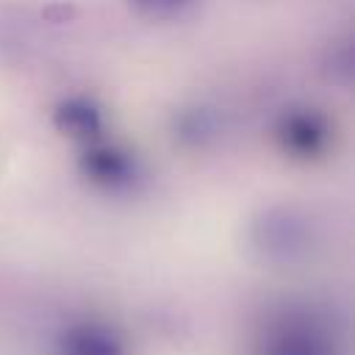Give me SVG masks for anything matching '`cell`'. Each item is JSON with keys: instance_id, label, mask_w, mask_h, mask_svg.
I'll use <instances>...</instances> for the list:
<instances>
[{"instance_id": "1", "label": "cell", "mask_w": 355, "mask_h": 355, "mask_svg": "<svg viewBox=\"0 0 355 355\" xmlns=\"http://www.w3.org/2000/svg\"><path fill=\"white\" fill-rule=\"evenodd\" d=\"M255 355H338V341L316 308L286 305L263 322Z\"/></svg>"}, {"instance_id": "2", "label": "cell", "mask_w": 355, "mask_h": 355, "mask_svg": "<svg viewBox=\"0 0 355 355\" xmlns=\"http://www.w3.org/2000/svg\"><path fill=\"white\" fill-rule=\"evenodd\" d=\"M275 139L283 153L300 161H311L322 155L330 144L327 116L313 108H288L275 122Z\"/></svg>"}, {"instance_id": "3", "label": "cell", "mask_w": 355, "mask_h": 355, "mask_svg": "<svg viewBox=\"0 0 355 355\" xmlns=\"http://www.w3.org/2000/svg\"><path fill=\"white\" fill-rule=\"evenodd\" d=\"M78 166H80V175L89 183H94L105 191H125L139 178L136 158L128 150L116 147V144H105L103 139H97L92 144H83Z\"/></svg>"}, {"instance_id": "4", "label": "cell", "mask_w": 355, "mask_h": 355, "mask_svg": "<svg viewBox=\"0 0 355 355\" xmlns=\"http://www.w3.org/2000/svg\"><path fill=\"white\" fill-rule=\"evenodd\" d=\"M58 355H128L125 336L103 319H75L55 336Z\"/></svg>"}, {"instance_id": "5", "label": "cell", "mask_w": 355, "mask_h": 355, "mask_svg": "<svg viewBox=\"0 0 355 355\" xmlns=\"http://www.w3.org/2000/svg\"><path fill=\"white\" fill-rule=\"evenodd\" d=\"M53 125L67 139H75L80 144H92L103 139V111L100 105L86 94L64 97L53 111Z\"/></svg>"}, {"instance_id": "6", "label": "cell", "mask_w": 355, "mask_h": 355, "mask_svg": "<svg viewBox=\"0 0 355 355\" xmlns=\"http://www.w3.org/2000/svg\"><path fill=\"white\" fill-rule=\"evenodd\" d=\"M258 244L275 258H291L305 247V227L286 214L277 219H266L258 230Z\"/></svg>"}, {"instance_id": "7", "label": "cell", "mask_w": 355, "mask_h": 355, "mask_svg": "<svg viewBox=\"0 0 355 355\" xmlns=\"http://www.w3.org/2000/svg\"><path fill=\"white\" fill-rule=\"evenodd\" d=\"M136 14L150 19H172L180 17L186 8H191L197 0H125Z\"/></svg>"}, {"instance_id": "8", "label": "cell", "mask_w": 355, "mask_h": 355, "mask_svg": "<svg viewBox=\"0 0 355 355\" xmlns=\"http://www.w3.org/2000/svg\"><path fill=\"white\" fill-rule=\"evenodd\" d=\"M211 130H214V122H211V116H208L205 111H186V114H180V119H178V136H180L183 141L200 144Z\"/></svg>"}]
</instances>
